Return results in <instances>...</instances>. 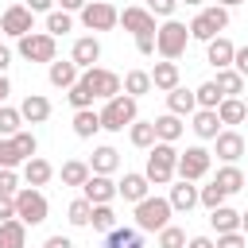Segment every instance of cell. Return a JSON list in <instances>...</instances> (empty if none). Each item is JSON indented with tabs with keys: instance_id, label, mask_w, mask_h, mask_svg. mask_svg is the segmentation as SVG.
I'll return each instance as SVG.
<instances>
[{
	"instance_id": "obj_13",
	"label": "cell",
	"mask_w": 248,
	"mask_h": 248,
	"mask_svg": "<svg viewBox=\"0 0 248 248\" xmlns=\"http://www.w3.org/2000/svg\"><path fill=\"white\" fill-rule=\"evenodd\" d=\"M167 202H170V209H174V213H190V209L202 202V190H198L194 182H182V178H178V182L170 186Z\"/></svg>"
},
{
	"instance_id": "obj_26",
	"label": "cell",
	"mask_w": 248,
	"mask_h": 248,
	"mask_svg": "<svg viewBox=\"0 0 248 248\" xmlns=\"http://www.w3.org/2000/svg\"><path fill=\"white\" fill-rule=\"evenodd\" d=\"M97 132H101V112H93V108L74 112V136L78 140H93Z\"/></svg>"
},
{
	"instance_id": "obj_62",
	"label": "cell",
	"mask_w": 248,
	"mask_h": 248,
	"mask_svg": "<svg viewBox=\"0 0 248 248\" xmlns=\"http://www.w3.org/2000/svg\"><path fill=\"white\" fill-rule=\"evenodd\" d=\"M244 186H248V174H244Z\"/></svg>"
},
{
	"instance_id": "obj_38",
	"label": "cell",
	"mask_w": 248,
	"mask_h": 248,
	"mask_svg": "<svg viewBox=\"0 0 248 248\" xmlns=\"http://www.w3.org/2000/svg\"><path fill=\"white\" fill-rule=\"evenodd\" d=\"M70 225H78V229H85L89 221H93V202L89 198H78V202H70Z\"/></svg>"
},
{
	"instance_id": "obj_49",
	"label": "cell",
	"mask_w": 248,
	"mask_h": 248,
	"mask_svg": "<svg viewBox=\"0 0 248 248\" xmlns=\"http://www.w3.org/2000/svg\"><path fill=\"white\" fill-rule=\"evenodd\" d=\"M4 221H16V198H4L0 194V225Z\"/></svg>"
},
{
	"instance_id": "obj_40",
	"label": "cell",
	"mask_w": 248,
	"mask_h": 248,
	"mask_svg": "<svg viewBox=\"0 0 248 248\" xmlns=\"http://www.w3.org/2000/svg\"><path fill=\"white\" fill-rule=\"evenodd\" d=\"M89 225H93L97 232L108 236V232L116 229V213H112V205H93V221H89Z\"/></svg>"
},
{
	"instance_id": "obj_59",
	"label": "cell",
	"mask_w": 248,
	"mask_h": 248,
	"mask_svg": "<svg viewBox=\"0 0 248 248\" xmlns=\"http://www.w3.org/2000/svg\"><path fill=\"white\" fill-rule=\"evenodd\" d=\"M221 8H236V4H244V0H217Z\"/></svg>"
},
{
	"instance_id": "obj_29",
	"label": "cell",
	"mask_w": 248,
	"mask_h": 248,
	"mask_svg": "<svg viewBox=\"0 0 248 248\" xmlns=\"http://www.w3.org/2000/svg\"><path fill=\"white\" fill-rule=\"evenodd\" d=\"M151 89H155V85H151V70H128V74H124V93H128V97L140 101V97L151 93Z\"/></svg>"
},
{
	"instance_id": "obj_9",
	"label": "cell",
	"mask_w": 248,
	"mask_h": 248,
	"mask_svg": "<svg viewBox=\"0 0 248 248\" xmlns=\"http://www.w3.org/2000/svg\"><path fill=\"white\" fill-rule=\"evenodd\" d=\"M54 50H58V39L46 31H31L19 39V54L27 62H54Z\"/></svg>"
},
{
	"instance_id": "obj_44",
	"label": "cell",
	"mask_w": 248,
	"mask_h": 248,
	"mask_svg": "<svg viewBox=\"0 0 248 248\" xmlns=\"http://www.w3.org/2000/svg\"><path fill=\"white\" fill-rule=\"evenodd\" d=\"M225 198H229V194H225V190H221L217 182L202 186V205H205V209H217V205H225Z\"/></svg>"
},
{
	"instance_id": "obj_12",
	"label": "cell",
	"mask_w": 248,
	"mask_h": 248,
	"mask_svg": "<svg viewBox=\"0 0 248 248\" xmlns=\"http://www.w3.org/2000/svg\"><path fill=\"white\" fill-rule=\"evenodd\" d=\"M120 23H124V31H132L136 39L159 31V27H155V16H151L147 8H124V12H120Z\"/></svg>"
},
{
	"instance_id": "obj_20",
	"label": "cell",
	"mask_w": 248,
	"mask_h": 248,
	"mask_svg": "<svg viewBox=\"0 0 248 248\" xmlns=\"http://www.w3.org/2000/svg\"><path fill=\"white\" fill-rule=\"evenodd\" d=\"M19 112H23V120H27V124H43V120L50 116V101H46L43 93H27V97H23V105H19Z\"/></svg>"
},
{
	"instance_id": "obj_33",
	"label": "cell",
	"mask_w": 248,
	"mask_h": 248,
	"mask_svg": "<svg viewBox=\"0 0 248 248\" xmlns=\"http://www.w3.org/2000/svg\"><path fill=\"white\" fill-rule=\"evenodd\" d=\"M128 140H132L136 147H147V151H151V147L159 143V136H155V120H136V124L128 128Z\"/></svg>"
},
{
	"instance_id": "obj_3",
	"label": "cell",
	"mask_w": 248,
	"mask_h": 248,
	"mask_svg": "<svg viewBox=\"0 0 248 248\" xmlns=\"http://www.w3.org/2000/svg\"><path fill=\"white\" fill-rule=\"evenodd\" d=\"M132 124H136V97L116 93L112 101H105V108H101V128L105 132H124Z\"/></svg>"
},
{
	"instance_id": "obj_16",
	"label": "cell",
	"mask_w": 248,
	"mask_h": 248,
	"mask_svg": "<svg viewBox=\"0 0 248 248\" xmlns=\"http://www.w3.org/2000/svg\"><path fill=\"white\" fill-rule=\"evenodd\" d=\"M116 194L124 198V202H143V198H151V182H147V174H124L120 182H116Z\"/></svg>"
},
{
	"instance_id": "obj_32",
	"label": "cell",
	"mask_w": 248,
	"mask_h": 248,
	"mask_svg": "<svg viewBox=\"0 0 248 248\" xmlns=\"http://www.w3.org/2000/svg\"><path fill=\"white\" fill-rule=\"evenodd\" d=\"M155 136H159V143H174L182 136V116H174V112L155 116Z\"/></svg>"
},
{
	"instance_id": "obj_30",
	"label": "cell",
	"mask_w": 248,
	"mask_h": 248,
	"mask_svg": "<svg viewBox=\"0 0 248 248\" xmlns=\"http://www.w3.org/2000/svg\"><path fill=\"white\" fill-rule=\"evenodd\" d=\"M213 182H217V186H221V190L232 198L236 190H244V170H240L236 163H225V167L217 170V178H213Z\"/></svg>"
},
{
	"instance_id": "obj_45",
	"label": "cell",
	"mask_w": 248,
	"mask_h": 248,
	"mask_svg": "<svg viewBox=\"0 0 248 248\" xmlns=\"http://www.w3.org/2000/svg\"><path fill=\"white\" fill-rule=\"evenodd\" d=\"M132 236H136V229H120V225H116V229L105 236V248H124Z\"/></svg>"
},
{
	"instance_id": "obj_22",
	"label": "cell",
	"mask_w": 248,
	"mask_h": 248,
	"mask_svg": "<svg viewBox=\"0 0 248 248\" xmlns=\"http://www.w3.org/2000/svg\"><path fill=\"white\" fill-rule=\"evenodd\" d=\"M50 178H54V167H50L46 159H39V155H35V159H27V163H23V182H27V186H35V190H39V186H46Z\"/></svg>"
},
{
	"instance_id": "obj_6",
	"label": "cell",
	"mask_w": 248,
	"mask_h": 248,
	"mask_svg": "<svg viewBox=\"0 0 248 248\" xmlns=\"http://www.w3.org/2000/svg\"><path fill=\"white\" fill-rule=\"evenodd\" d=\"M46 213H50V205H46L43 190L23 186V190L16 194V217H19L23 225H43V221H46Z\"/></svg>"
},
{
	"instance_id": "obj_47",
	"label": "cell",
	"mask_w": 248,
	"mask_h": 248,
	"mask_svg": "<svg viewBox=\"0 0 248 248\" xmlns=\"http://www.w3.org/2000/svg\"><path fill=\"white\" fill-rule=\"evenodd\" d=\"M217 248H248V236L244 232H221L217 236Z\"/></svg>"
},
{
	"instance_id": "obj_36",
	"label": "cell",
	"mask_w": 248,
	"mask_h": 248,
	"mask_svg": "<svg viewBox=\"0 0 248 248\" xmlns=\"http://www.w3.org/2000/svg\"><path fill=\"white\" fill-rule=\"evenodd\" d=\"M19 163H27V159H23V151H19V143L0 136V170H16Z\"/></svg>"
},
{
	"instance_id": "obj_39",
	"label": "cell",
	"mask_w": 248,
	"mask_h": 248,
	"mask_svg": "<svg viewBox=\"0 0 248 248\" xmlns=\"http://www.w3.org/2000/svg\"><path fill=\"white\" fill-rule=\"evenodd\" d=\"M19 124H23V112H19V108H8V105H4V108H0V136H4V140H12L16 132H23Z\"/></svg>"
},
{
	"instance_id": "obj_42",
	"label": "cell",
	"mask_w": 248,
	"mask_h": 248,
	"mask_svg": "<svg viewBox=\"0 0 248 248\" xmlns=\"http://www.w3.org/2000/svg\"><path fill=\"white\" fill-rule=\"evenodd\" d=\"M66 97H70V105H74V112H81V108H93V101H97V97L89 93V85H85V81H78V85H74V89H70Z\"/></svg>"
},
{
	"instance_id": "obj_50",
	"label": "cell",
	"mask_w": 248,
	"mask_h": 248,
	"mask_svg": "<svg viewBox=\"0 0 248 248\" xmlns=\"http://www.w3.org/2000/svg\"><path fill=\"white\" fill-rule=\"evenodd\" d=\"M232 70L240 78H248V46H236V58H232Z\"/></svg>"
},
{
	"instance_id": "obj_1",
	"label": "cell",
	"mask_w": 248,
	"mask_h": 248,
	"mask_svg": "<svg viewBox=\"0 0 248 248\" xmlns=\"http://www.w3.org/2000/svg\"><path fill=\"white\" fill-rule=\"evenodd\" d=\"M147 182H155V186H167L174 174H178V147L174 143H155L151 151H147Z\"/></svg>"
},
{
	"instance_id": "obj_53",
	"label": "cell",
	"mask_w": 248,
	"mask_h": 248,
	"mask_svg": "<svg viewBox=\"0 0 248 248\" xmlns=\"http://www.w3.org/2000/svg\"><path fill=\"white\" fill-rule=\"evenodd\" d=\"M54 4H58L62 12H81V8L89 4V0H54Z\"/></svg>"
},
{
	"instance_id": "obj_17",
	"label": "cell",
	"mask_w": 248,
	"mask_h": 248,
	"mask_svg": "<svg viewBox=\"0 0 248 248\" xmlns=\"http://www.w3.org/2000/svg\"><path fill=\"white\" fill-rule=\"evenodd\" d=\"M81 190H85V198H89L93 205H108V202L116 198V182H112L108 174H89V182H85Z\"/></svg>"
},
{
	"instance_id": "obj_35",
	"label": "cell",
	"mask_w": 248,
	"mask_h": 248,
	"mask_svg": "<svg viewBox=\"0 0 248 248\" xmlns=\"http://www.w3.org/2000/svg\"><path fill=\"white\" fill-rule=\"evenodd\" d=\"M217 89H221V97H236V93H244V78L229 66V70H217Z\"/></svg>"
},
{
	"instance_id": "obj_61",
	"label": "cell",
	"mask_w": 248,
	"mask_h": 248,
	"mask_svg": "<svg viewBox=\"0 0 248 248\" xmlns=\"http://www.w3.org/2000/svg\"><path fill=\"white\" fill-rule=\"evenodd\" d=\"M0 108H4V97H0Z\"/></svg>"
},
{
	"instance_id": "obj_27",
	"label": "cell",
	"mask_w": 248,
	"mask_h": 248,
	"mask_svg": "<svg viewBox=\"0 0 248 248\" xmlns=\"http://www.w3.org/2000/svg\"><path fill=\"white\" fill-rule=\"evenodd\" d=\"M116 167H120V151H116V147H108V143H105V147H97V151H93V159H89V170H93V174H112Z\"/></svg>"
},
{
	"instance_id": "obj_5",
	"label": "cell",
	"mask_w": 248,
	"mask_h": 248,
	"mask_svg": "<svg viewBox=\"0 0 248 248\" xmlns=\"http://www.w3.org/2000/svg\"><path fill=\"white\" fill-rule=\"evenodd\" d=\"M186 43H190V27H186V23H178V19H167V23L155 31V50H159L167 62L182 58Z\"/></svg>"
},
{
	"instance_id": "obj_10",
	"label": "cell",
	"mask_w": 248,
	"mask_h": 248,
	"mask_svg": "<svg viewBox=\"0 0 248 248\" xmlns=\"http://www.w3.org/2000/svg\"><path fill=\"white\" fill-rule=\"evenodd\" d=\"M209 163H213V155L205 147H186V151H178V178L182 182H198V178L209 174Z\"/></svg>"
},
{
	"instance_id": "obj_11",
	"label": "cell",
	"mask_w": 248,
	"mask_h": 248,
	"mask_svg": "<svg viewBox=\"0 0 248 248\" xmlns=\"http://www.w3.org/2000/svg\"><path fill=\"white\" fill-rule=\"evenodd\" d=\"M0 31L12 35V39L31 35V31H35V12H31L27 4H12V8H4V16H0Z\"/></svg>"
},
{
	"instance_id": "obj_31",
	"label": "cell",
	"mask_w": 248,
	"mask_h": 248,
	"mask_svg": "<svg viewBox=\"0 0 248 248\" xmlns=\"http://www.w3.org/2000/svg\"><path fill=\"white\" fill-rule=\"evenodd\" d=\"M217 116H221V124H240V120H248V105L240 97H225L217 105Z\"/></svg>"
},
{
	"instance_id": "obj_15",
	"label": "cell",
	"mask_w": 248,
	"mask_h": 248,
	"mask_svg": "<svg viewBox=\"0 0 248 248\" xmlns=\"http://www.w3.org/2000/svg\"><path fill=\"white\" fill-rule=\"evenodd\" d=\"M70 58L78 62V70H93V66H97V58H101V43H97V35H81V39L74 43Z\"/></svg>"
},
{
	"instance_id": "obj_58",
	"label": "cell",
	"mask_w": 248,
	"mask_h": 248,
	"mask_svg": "<svg viewBox=\"0 0 248 248\" xmlns=\"http://www.w3.org/2000/svg\"><path fill=\"white\" fill-rule=\"evenodd\" d=\"M240 232H244V236H248V209H244V213H240Z\"/></svg>"
},
{
	"instance_id": "obj_51",
	"label": "cell",
	"mask_w": 248,
	"mask_h": 248,
	"mask_svg": "<svg viewBox=\"0 0 248 248\" xmlns=\"http://www.w3.org/2000/svg\"><path fill=\"white\" fill-rule=\"evenodd\" d=\"M136 50H140V54H155V35H143V39H136Z\"/></svg>"
},
{
	"instance_id": "obj_46",
	"label": "cell",
	"mask_w": 248,
	"mask_h": 248,
	"mask_svg": "<svg viewBox=\"0 0 248 248\" xmlns=\"http://www.w3.org/2000/svg\"><path fill=\"white\" fill-rule=\"evenodd\" d=\"M0 194H4V198H16V194H19V178H16V170H0Z\"/></svg>"
},
{
	"instance_id": "obj_14",
	"label": "cell",
	"mask_w": 248,
	"mask_h": 248,
	"mask_svg": "<svg viewBox=\"0 0 248 248\" xmlns=\"http://www.w3.org/2000/svg\"><path fill=\"white\" fill-rule=\"evenodd\" d=\"M46 78H50V85L54 89H74L78 81H81V70H78V62L74 58H66V62H50V70H46Z\"/></svg>"
},
{
	"instance_id": "obj_25",
	"label": "cell",
	"mask_w": 248,
	"mask_h": 248,
	"mask_svg": "<svg viewBox=\"0 0 248 248\" xmlns=\"http://www.w3.org/2000/svg\"><path fill=\"white\" fill-rule=\"evenodd\" d=\"M167 108H170L174 116H190V112H198V97H194L190 89H182V85H178V89H170V93H167Z\"/></svg>"
},
{
	"instance_id": "obj_8",
	"label": "cell",
	"mask_w": 248,
	"mask_h": 248,
	"mask_svg": "<svg viewBox=\"0 0 248 248\" xmlns=\"http://www.w3.org/2000/svg\"><path fill=\"white\" fill-rule=\"evenodd\" d=\"M81 23H85V31H112L120 23V12L108 0H89L81 8Z\"/></svg>"
},
{
	"instance_id": "obj_28",
	"label": "cell",
	"mask_w": 248,
	"mask_h": 248,
	"mask_svg": "<svg viewBox=\"0 0 248 248\" xmlns=\"http://www.w3.org/2000/svg\"><path fill=\"white\" fill-rule=\"evenodd\" d=\"M0 248H27V225L19 217L0 225Z\"/></svg>"
},
{
	"instance_id": "obj_52",
	"label": "cell",
	"mask_w": 248,
	"mask_h": 248,
	"mask_svg": "<svg viewBox=\"0 0 248 248\" xmlns=\"http://www.w3.org/2000/svg\"><path fill=\"white\" fill-rule=\"evenodd\" d=\"M186 248H217V240H209V236H190Z\"/></svg>"
},
{
	"instance_id": "obj_34",
	"label": "cell",
	"mask_w": 248,
	"mask_h": 248,
	"mask_svg": "<svg viewBox=\"0 0 248 248\" xmlns=\"http://www.w3.org/2000/svg\"><path fill=\"white\" fill-rule=\"evenodd\" d=\"M89 163H81V159H70V163H62V186H85L89 182Z\"/></svg>"
},
{
	"instance_id": "obj_23",
	"label": "cell",
	"mask_w": 248,
	"mask_h": 248,
	"mask_svg": "<svg viewBox=\"0 0 248 248\" xmlns=\"http://www.w3.org/2000/svg\"><path fill=\"white\" fill-rule=\"evenodd\" d=\"M151 85L155 89H163V93H170V89H178V62H155V70H151Z\"/></svg>"
},
{
	"instance_id": "obj_48",
	"label": "cell",
	"mask_w": 248,
	"mask_h": 248,
	"mask_svg": "<svg viewBox=\"0 0 248 248\" xmlns=\"http://www.w3.org/2000/svg\"><path fill=\"white\" fill-rule=\"evenodd\" d=\"M174 8H178V0H147V12H151V16H167V19H170Z\"/></svg>"
},
{
	"instance_id": "obj_43",
	"label": "cell",
	"mask_w": 248,
	"mask_h": 248,
	"mask_svg": "<svg viewBox=\"0 0 248 248\" xmlns=\"http://www.w3.org/2000/svg\"><path fill=\"white\" fill-rule=\"evenodd\" d=\"M159 248H186V232H182L178 225H167V229L159 232Z\"/></svg>"
},
{
	"instance_id": "obj_4",
	"label": "cell",
	"mask_w": 248,
	"mask_h": 248,
	"mask_svg": "<svg viewBox=\"0 0 248 248\" xmlns=\"http://www.w3.org/2000/svg\"><path fill=\"white\" fill-rule=\"evenodd\" d=\"M170 202L167 198H143L140 205H136V229L140 232H163L167 225H170Z\"/></svg>"
},
{
	"instance_id": "obj_55",
	"label": "cell",
	"mask_w": 248,
	"mask_h": 248,
	"mask_svg": "<svg viewBox=\"0 0 248 248\" xmlns=\"http://www.w3.org/2000/svg\"><path fill=\"white\" fill-rule=\"evenodd\" d=\"M46 244H50V248H74V244H70V236H62V232H58V236H50Z\"/></svg>"
},
{
	"instance_id": "obj_41",
	"label": "cell",
	"mask_w": 248,
	"mask_h": 248,
	"mask_svg": "<svg viewBox=\"0 0 248 248\" xmlns=\"http://www.w3.org/2000/svg\"><path fill=\"white\" fill-rule=\"evenodd\" d=\"M70 27H74L70 12H62V8H58V12H50V16H46V35H54V39H58V35H66Z\"/></svg>"
},
{
	"instance_id": "obj_63",
	"label": "cell",
	"mask_w": 248,
	"mask_h": 248,
	"mask_svg": "<svg viewBox=\"0 0 248 248\" xmlns=\"http://www.w3.org/2000/svg\"><path fill=\"white\" fill-rule=\"evenodd\" d=\"M43 248H50V244H43Z\"/></svg>"
},
{
	"instance_id": "obj_56",
	"label": "cell",
	"mask_w": 248,
	"mask_h": 248,
	"mask_svg": "<svg viewBox=\"0 0 248 248\" xmlns=\"http://www.w3.org/2000/svg\"><path fill=\"white\" fill-rule=\"evenodd\" d=\"M8 66H12V50H8V46H0V74H4Z\"/></svg>"
},
{
	"instance_id": "obj_54",
	"label": "cell",
	"mask_w": 248,
	"mask_h": 248,
	"mask_svg": "<svg viewBox=\"0 0 248 248\" xmlns=\"http://www.w3.org/2000/svg\"><path fill=\"white\" fill-rule=\"evenodd\" d=\"M50 4H54V0H27L31 12H46V16H50Z\"/></svg>"
},
{
	"instance_id": "obj_60",
	"label": "cell",
	"mask_w": 248,
	"mask_h": 248,
	"mask_svg": "<svg viewBox=\"0 0 248 248\" xmlns=\"http://www.w3.org/2000/svg\"><path fill=\"white\" fill-rule=\"evenodd\" d=\"M178 4H190V8H198V4H205V0H178Z\"/></svg>"
},
{
	"instance_id": "obj_21",
	"label": "cell",
	"mask_w": 248,
	"mask_h": 248,
	"mask_svg": "<svg viewBox=\"0 0 248 248\" xmlns=\"http://www.w3.org/2000/svg\"><path fill=\"white\" fill-rule=\"evenodd\" d=\"M190 128H194L202 140H217V136H221V116H217V108H198Z\"/></svg>"
},
{
	"instance_id": "obj_57",
	"label": "cell",
	"mask_w": 248,
	"mask_h": 248,
	"mask_svg": "<svg viewBox=\"0 0 248 248\" xmlns=\"http://www.w3.org/2000/svg\"><path fill=\"white\" fill-rule=\"evenodd\" d=\"M124 248H143V240H140V232H136V236H132V240H128Z\"/></svg>"
},
{
	"instance_id": "obj_19",
	"label": "cell",
	"mask_w": 248,
	"mask_h": 248,
	"mask_svg": "<svg viewBox=\"0 0 248 248\" xmlns=\"http://www.w3.org/2000/svg\"><path fill=\"white\" fill-rule=\"evenodd\" d=\"M213 143H217L213 155H217L221 163H236V159L244 155V136H240V132H221Z\"/></svg>"
},
{
	"instance_id": "obj_37",
	"label": "cell",
	"mask_w": 248,
	"mask_h": 248,
	"mask_svg": "<svg viewBox=\"0 0 248 248\" xmlns=\"http://www.w3.org/2000/svg\"><path fill=\"white\" fill-rule=\"evenodd\" d=\"M194 97H198V108H217L225 97H221V89H217V81H202L198 89H194Z\"/></svg>"
},
{
	"instance_id": "obj_7",
	"label": "cell",
	"mask_w": 248,
	"mask_h": 248,
	"mask_svg": "<svg viewBox=\"0 0 248 248\" xmlns=\"http://www.w3.org/2000/svg\"><path fill=\"white\" fill-rule=\"evenodd\" d=\"M81 81H85V85H89V93H93V97H101V101H112L116 93H124V81H120L112 70H105V66L81 70Z\"/></svg>"
},
{
	"instance_id": "obj_2",
	"label": "cell",
	"mask_w": 248,
	"mask_h": 248,
	"mask_svg": "<svg viewBox=\"0 0 248 248\" xmlns=\"http://www.w3.org/2000/svg\"><path fill=\"white\" fill-rule=\"evenodd\" d=\"M225 27H229V8L209 4V8H202V12L190 19V39H198V43H213Z\"/></svg>"
},
{
	"instance_id": "obj_18",
	"label": "cell",
	"mask_w": 248,
	"mask_h": 248,
	"mask_svg": "<svg viewBox=\"0 0 248 248\" xmlns=\"http://www.w3.org/2000/svg\"><path fill=\"white\" fill-rule=\"evenodd\" d=\"M232 58H236V46H232L225 35H217L213 43H205V62H209V66L229 70V66H232Z\"/></svg>"
},
{
	"instance_id": "obj_24",
	"label": "cell",
	"mask_w": 248,
	"mask_h": 248,
	"mask_svg": "<svg viewBox=\"0 0 248 248\" xmlns=\"http://www.w3.org/2000/svg\"><path fill=\"white\" fill-rule=\"evenodd\" d=\"M209 225L217 229V236L221 232H240V213L232 205H217V209H209Z\"/></svg>"
}]
</instances>
